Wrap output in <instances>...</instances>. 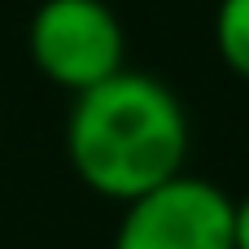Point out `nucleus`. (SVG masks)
I'll use <instances>...</instances> for the list:
<instances>
[{
  "mask_svg": "<svg viewBox=\"0 0 249 249\" xmlns=\"http://www.w3.org/2000/svg\"><path fill=\"white\" fill-rule=\"evenodd\" d=\"M31 61L44 79L74 96L114 79L127 57V35L105 0H44L26 31Z\"/></svg>",
  "mask_w": 249,
  "mask_h": 249,
  "instance_id": "2",
  "label": "nucleus"
},
{
  "mask_svg": "<svg viewBox=\"0 0 249 249\" xmlns=\"http://www.w3.org/2000/svg\"><path fill=\"white\" fill-rule=\"evenodd\" d=\"M214 44L232 74L249 83V0H219L214 13Z\"/></svg>",
  "mask_w": 249,
  "mask_h": 249,
  "instance_id": "4",
  "label": "nucleus"
},
{
  "mask_svg": "<svg viewBox=\"0 0 249 249\" xmlns=\"http://www.w3.org/2000/svg\"><path fill=\"white\" fill-rule=\"evenodd\" d=\"M66 153L74 175L92 193L127 206L158 184L184 175V105L153 74L123 66L114 79L79 92L66 123Z\"/></svg>",
  "mask_w": 249,
  "mask_h": 249,
  "instance_id": "1",
  "label": "nucleus"
},
{
  "mask_svg": "<svg viewBox=\"0 0 249 249\" xmlns=\"http://www.w3.org/2000/svg\"><path fill=\"white\" fill-rule=\"evenodd\" d=\"M236 249H249V197L236 201Z\"/></svg>",
  "mask_w": 249,
  "mask_h": 249,
  "instance_id": "5",
  "label": "nucleus"
},
{
  "mask_svg": "<svg viewBox=\"0 0 249 249\" xmlns=\"http://www.w3.org/2000/svg\"><path fill=\"white\" fill-rule=\"evenodd\" d=\"M114 249H236V201L197 175H175L127 201Z\"/></svg>",
  "mask_w": 249,
  "mask_h": 249,
  "instance_id": "3",
  "label": "nucleus"
}]
</instances>
